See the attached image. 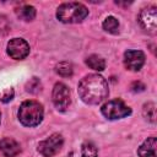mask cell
Returning a JSON list of instances; mask_svg holds the SVG:
<instances>
[{"instance_id":"obj_5","label":"cell","mask_w":157,"mask_h":157,"mask_svg":"<svg viewBox=\"0 0 157 157\" xmlns=\"http://www.w3.org/2000/svg\"><path fill=\"white\" fill-rule=\"evenodd\" d=\"M63 144H64L63 136L60 134H53L48 139L39 142L38 151L44 157H53L60 151V148L63 147Z\"/></svg>"},{"instance_id":"obj_9","label":"cell","mask_w":157,"mask_h":157,"mask_svg":"<svg viewBox=\"0 0 157 157\" xmlns=\"http://www.w3.org/2000/svg\"><path fill=\"white\" fill-rule=\"evenodd\" d=\"M124 64L131 71H139L145 64V54L141 50H128L124 55Z\"/></svg>"},{"instance_id":"obj_7","label":"cell","mask_w":157,"mask_h":157,"mask_svg":"<svg viewBox=\"0 0 157 157\" xmlns=\"http://www.w3.org/2000/svg\"><path fill=\"white\" fill-rule=\"evenodd\" d=\"M139 22L144 29L150 33H155L157 29V9L155 6L142 9L139 16Z\"/></svg>"},{"instance_id":"obj_13","label":"cell","mask_w":157,"mask_h":157,"mask_svg":"<svg viewBox=\"0 0 157 157\" xmlns=\"http://www.w3.org/2000/svg\"><path fill=\"white\" fill-rule=\"evenodd\" d=\"M17 16L23 21H31L36 17V9L31 5H25L16 10Z\"/></svg>"},{"instance_id":"obj_3","label":"cell","mask_w":157,"mask_h":157,"mask_svg":"<svg viewBox=\"0 0 157 157\" xmlns=\"http://www.w3.org/2000/svg\"><path fill=\"white\" fill-rule=\"evenodd\" d=\"M43 107L37 101H25L18 109V119L25 126H36L43 120Z\"/></svg>"},{"instance_id":"obj_4","label":"cell","mask_w":157,"mask_h":157,"mask_svg":"<svg viewBox=\"0 0 157 157\" xmlns=\"http://www.w3.org/2000/svg\"><path fill=\"white\" fill-rule=\"evenodd\" d=\"M101 112L109 120L121 119L131 114V109L120 99H113V101L107 102L101 108Z\"/></svg>"},{"instance_id":"obj_1","label":"cell","mask_w":157,"mask_h":157,"mask_svg":"<svg viewBox=\"0 0 157 157\" xmlns=\"http://www.w3.org/2000/svg\"><path fill=\"white\" fill-rule=\"evenodd\" d=\"M77 91L85 103L99 104L108 96V83L101 75L90 74L80 81Z\"/></svg>"},{"instance_id":"obj_16","label":"cell","mask_w":157,"mask_h":157,"mask_svg":"<svg viewBox=\"0 0 157 157\" xmlns=\"http://www.w3.org/2000/svg\"><path fill=\"white\" fill-rule=\"evenodd\" d=\"M55 71H56V74H59V75L63 76V77H69V76H71L72 72H74L72 65H71L70 63H67V61L59 63V64L56 65V67H55Z\"/></svg>"},{"instance_id":"obj_12","label":"cell","mask_w":157,"mask_h":157,"mask_svg":"<svg viewBox=\"0 0 157 157\" xmlns=\"http://www.w3.org/2000/svg\"><path fill=\"white\" fill-rule=\"evenodd\" d=\"M86 64L88 65V67H91L92 70H96V71H102L104 70L105 67V61L102 56L97 55V54H93V55H90L86 60Z\"/></svg>"},{"instance_id":"obj_6","label":"cell","mask_w":157,"mask_h":157,"mask_svg":"<svg viewBox=\"0 0 157 157\" xmlns=\"http://www.w3.org/2000/svg\"><path fill=\"white\" fill-rule=\"evenodd\" d=\"M70 98H71V96H70L69 87L63 82L55 83V86L53 88V103L56 107V109L60 112L66 110V108L69 107L70 101H71Z\"/></svg>"},{"instance_id":"obj_17","label":"cell","mask_w":157,"mask_h":157,"mask_svg":"<svg viewBox=\"0 0 157 157\" xmlns=\"http://www.w3.org/2000/svg\"><path fill=\"white\" fill-rule=\"evenodd\" d=\"M82 157H98L97 148L92 142H85L82 145Z\"/></svg>"},{"instance_id":"obj_21","label":"cell","mask_w":157,"mask_h":157,"mask_svg":"<svg viewBox=\"0 0 157 157\" xmlns=\"http://www.w3.org/2000/svg\"><path fill=\"white\" fill-rule=\"evenodd\" d=\"M144 88H145V86L141 82H134L131 85V90L134 92H141V91H144Z\"/></svg>"},{"instance_id":"obj_20","label":"cell","mask_w":157,"mask_h":157,"mask_svg":"<svg viewBox=\"0 0 157 157\" xmlns=\"http://www.w3.org/2000/svg\"><path fill=\"white\" fill-rule=\"evenodd\" d=\"M12 98H13V90L12 88H7V90H5L0 93V101L4 102V103L10 102Z\"/></svg>"},{"instance_id":"obj_11","label":"cell","mask_w":157,"mask_h":157,"mask_svg":"<svg viewBox=\"0 0 157 157\" xmlns=\"http://www.w3.org/2000/svg\"><path fill=\"white\" fill-rule=\"evenodd\" d=\"M156 147H157V139L155 136L148 137L137 150V153L140 157H157L156 155Z\"/></svg>"},{"instance_id":"obj_18","label":"cell","mask_w":157,"mask_h":157,"mask_svg":"<svg viewBox=\"0 0 157 157\" xmlns=\"http://www.w3.org/2000/svg\"><path fill=\"white\" fill-rule=\"evenodd\" d=\"M27 91L31 92V93H37L40 91V82L37 77H33L28 83H27Z\"/></svg>"},{"instance_id":"obj_8","label":"cell","mask_w":157,"mask_h":157,"mask_svg":"<svg viewBox=\"0 0 157 157\" xmlns=\"http://www.w3.org/2000/svg\"><path fill=\"white\" fill-rule=\"evenodd\" d=\"M29 53L28 43L22 38H12L7 43V54L16 60L25 59Z\"/></svg>"},{"instance_id":"obj_10","label":"cell","mask_w":157,"mask_h":157,"mask_svg":"<svg viewBox=\"0 0 157 157\" xmlns=\"http://www.w3.org/2000/svg\"><path fill=\"white\" fill-rule=\"evenodd\" d=\"M0 152L5 157H13L20 152V145L10 137H4L0 140Z\"/></svg>"},{"instance_id":"obj_19","label":"cell","mask_w":157,"mask_h":157,"mask_svg":"<svg viewBox=\"0 0 157 157\" xmlns=\"http://www.w3.org/2000/svg\"><path fill=\"white\" fill-rule=\"evenodd\" d=\"M9 31H10L9 21L6 20L5 16L0 15V36H5L6 33H9Z\"/></svg>"},{"instance_id":"obj_2","label":"cell","mask_w":157,"mask_h":157,"mask_svg":"<svg viewBox=\"0 0 157 157\" xmlns=\"http://www.w3.org/2000/svg\"><path fill=\"white\" fill-rule=\"evenodd\" d=\"M88 10L81 2H64L56 10V17L64 23H78L86 18Z\"/></svg>"},{"instance_id":"obj_14","label":"cell","mask_w":157,"mask_h":157,"mask_svg":"<svg viewBox=\"0 0 157 157\" xmlns=\"http://www.w3.org/2000/svg\"><path fill=\"white\" fill-rule=\"evenodd\" d=\"M103 29L107 31L108 33H113V34L118 33V31H119V22H118V20L115 17H113V16L107 17L104 20V22H103Z\"/></svg>"},{"instance_id":"obj_15","label":"cell","mask_w":157,"mask_h":157,"mask_svg":"<svg viewBox=\"0 0 157 157\" xmlns=\"http://www.w3.org/2000/svg\"><path fill=\"white\" fill-rule=\"evenodd\" d=\"M142 113H144V117L151 121V123H155L156 121V104L153 102H148L144 105V109H142Z\"/></svg>"}]
</instances>
